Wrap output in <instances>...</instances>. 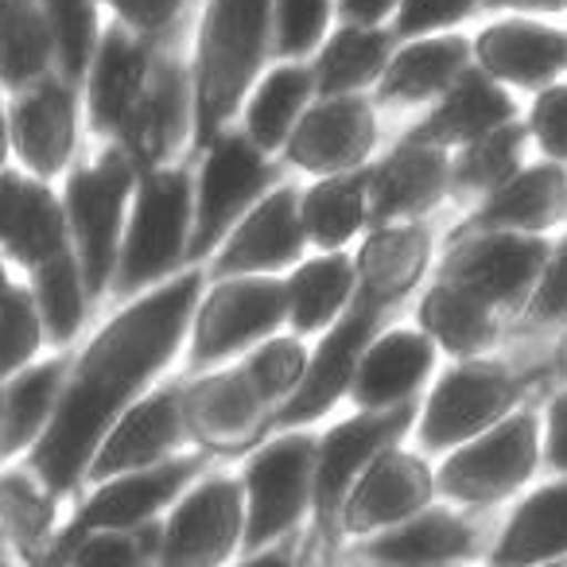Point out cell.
<instances>
[{
    "mask_svg": "<svg viewBox=\"0 0 567 567\" xmlns=\"http://www.w3.org/2000/svg\"><path fill=\"white\" fill-rule=\"evenodd\" d=\"M451 195V152L401 136L381 164L370 167V226L420 221Z\"/></svg>",
    "mask_w": 567,
    "mask_h": 567,
    "instance_id": "cell-22",
    "label": "cell"
},
{
    "mask_svg": "<svg viewBox=\"0 0 567 567\" xmlns=\"http://www.w3.org/2000/svg\"><path fill=\"white\" fill-rule=\"evenodd\" d=\"M300 221L311 249H347L370 229V164L316 175V183L300 190Z\"/></svg>",
    "mask_w": 567,
    "mask_h": 567,
    "instance_id": "cell-33",
    "label": "cell"
},
{
    "mask_svg": "<svg viewBox=\"0 0 567 567\" xmlns=\"http://www.w3.org/2000/svg\"><path fill=\"white\" fill-rule=\"evenodd\" d=\"M195 133V94H190V66L183 63L179 48L156 40L148 79L121 128V148L133 156L136 172L159 167L183 148Z\"/></svg>",
    "mask_w": 567,
    "mask_h": 567,
    "instance_id": "cell-16",
    "label": "cell"
},
{
    "mask_svg": "<svg viewBox=\"0 0 567 567\" xmlns=\"http://www.w3.org/2000/svg\"><path fill=\"white\" fill-rule=\"evenodd\" d=\"M0 159H4V121H0Z\"/></svg>",
    "mask_w": 567,
    "mask_h": 567,
    "instance_id": "cell-54",
    "label": "cell"
},
{
    "mask_svg": "<svg viewBox=\"0 0 567 567\" xmlns=\"http://www.w3.org/2000/svg\"><path fill=\"white\" fill-rule=\"evenodd\" d=\"M548 378L567 385V323L551 334V347H548Z\"/></svg>",
    "mask_w": 567,
    "mask_h": 567,
    "instance_id": "cell-53",
    "label": "cell"
},
{
    "mask_svg": "<svg viewBox=\"0 0 567 567\" xmlns=\"http://www.w3.org/2000/svg\"><path fill=\"white\" fill-rule=\"evenodd\" d=\"M43 17H48L51 40H55V51L63 59V71L71 79H79L90 66L97 35L90 0H43Z\"/></svg>",
    "mask_w": 567,
    "mask_h": 567,
    "instance_id": "cell-45",
    "label": "cell"
},
{
    "mask_svg": "<svg viewBox=\"0 0 567 567\" xmlns=\"http://www.w3.org/2000/svg\"><path fill=\"white\" fill-rule=\"evenodd\" d=\"M471 59L502 86L536 94L564 74L567 32L544 24L540 17H528V12H509L474 35Z\"/></svg>",
    "mask_w": 567,
    "mask_h": 567,
    "instance_id": "cell-21",
    "label": "cell"
},
{
    "mask_svg": "<svg viewBox=\"0 0 567 567\" xmlns=\"http://www.w3.org/2000/svg\"><path fill=\"white\" fill-rule=\"evenodd\" d=\"M308 358H311V350L303 347L300 334H268V339H260L252 350H245L237 362L245 365L252 385L260 389V396H265L276 412L303 381Z\"/></svg>",
    "mask_w": 567,
    "mask_h": 567,
    "instance_id": "cell-41",
    "label": "cell"
},
{
    "mask_svg": "<svg viewBox=\"0 0 567 567\" xmlns=\"http://www.w3.org/2000/svg\"><path fill=\"white\" fill-rule=\"evenodd\" d=\"M540 466L567 474V385H559L540 409Z\"/></svg>",
    "mask_w": 567,
    "mask_h": 567,
    "instance_id": "cell-50",
    "label": "cell"
},
{
    "mask_svg": "<svg viewBox=\"0 0 567 567\" xmlns=\"http://www.w3.org/2000/svg\"><path fill=\"white\" fill-rule=\"evenodd\" d=\"M268 59H272V0H206L190 59L195 148L234 125Z\"/></svg>",
    "mask_w": 567,
    "mask_h": 567,
    "instance_id": "cell-2",
    "label": "cell"
},
{
    "mask_svg": "<svg viewBox=\"0 0 567 567\" xmlns=\"http://www.w3.org/2000/svg\"><path fill=\"white\" fill-rule=\"evenodd\" d=\"M489 564H548L567 559V474L520 497V505L497 525L486 551Z\"/></svg>",
    "mask_w": 567,
    "mask_h": 567,
    "instance_id": "cell-31",
    "label": "cell"
},
{
    "mask_svg": "<svg viewBox=\"0 0 567 567\" xmlns=\"http://www.w3.org/2000/svg\"><path fill=\"white\" fill-rule=\"evenodd\" d=\"M385 316H393V311L381 308L370 296H350L347 311L319 334V347L311 350L308 370H303V381L296 385V393L272 412V432L308 427L316 420H323L339 401H347L358 358L370 347L373 334L385 327Z\"/></svg>",
    "mask_w": 567,
    "mask_h": 567,
    "instance_id": "cell-13",
    "label": "cell"
},
{
    "mask_svg": "<svg viewBox=\"0 0 567 567\" xmlns=\"http://www.w3.org/2000/svg\"><path fill=\"white\" fill-rule=\"evenodd\" d=\"M40 347V319L20 296H0V373L17 370Z\"/></svg>",
    "mask_w": 567,
    "mask_h": 567,
    "instance_id": "cell-48",
    "label": "cell"
},
{
    "mask_svg": "<svg viewBox=\"0 0 567 567\" xmlns=\"http://www.w3.org/2000/svg\"><path fill=\"white\" fill-rule=\"evenodd\" d=\"M59 385H63V362H48L28 370L9 389V401H4V412H0V440H4V447H20V443H28L40 432L51 404H55Z\"/></svg>",
    "mask_w": 567,
    "mask_h": 567,
    "instance_id": "cell-42",
    "label": "cell"
},
{
    "mask_svg": "<svg viewBox=\"0 0 567 567\" xmlns=\"http://www.w3.org/2000/svg\"><path fill=\"white\" fill-rule=\"evenodd\" d=\"M528 125L525 121H505L489 133L466 141L463 148L451 152V203L478 206L486 195H494L505 179L525 167Z\"/></svg>",
    "mask_w": 567,
    "mask_h": 567,
    "instance_id": "cell-37",
    "label": "cell"
},
{
    "mask_svg": "<svg viewBox=\"0 0 567 567\" xmlns=\"http://www.w3.org/2000/svg\"><path fill=\"white\" fill-rule=\"evenodd\" d=\"M156 40L128 32V28H110L94 55V74H90V121L97 133L121 136L128 113L148 79Z\"/></svg>",
    "mask_w": 567,
    "mask_h": 567,
    "instance_id": "cell-30",
    "label": "cell"
},
{
    "mask_svg": "<svg viewBox=\"0 0 567 567\" xmlns=\"http://www.w3.org/2000/svg\"><path fill=\"white\" fill-rule=\"evenodd\" d=\"M284 296L292 334H323L354 296V257L347 249H319V257L296 260L292 276L284 280Z\"/></svg>",
    "mask_w": 567,
    "mask_h": 567,
    "instance_id": "cell-34",
    "label": "cell"
},
{
    "mask_svg": "<svg viewBox=\"0 0 567 567\" xmlns=\"http://www.w3.org/2000/svg\"><path fill=\"white\" fill-rule=\"evenodd\" d=\"M319 435L308 427H284L276 440H260L245 455V536L241 559H252L268 544L292 540L296 528L311 513V482H316Z\"/></svg>",
    "mask_w": 567,
    "mask_h": 567,
    "instance_id": "cell-5",
    "label": "cell"
},
{
    "mask_svg": "<svg viewBox=\"0 0 567 567\" xmlns=\"http://www.w3.org/2000/svg\"><path fill=\"white\" fill-rule=\"evenodd\" d=\"M435 342L420 327H381L362 350L350 378L354 409H393L404 401H420V389L435 373Z\"/></svg>",
    "mask_w": 567,
    "mask_h": 567,
    "instance_id": "cell-24",
    "label": "cell"
},
{
    "mask_svg": "<svg viewBox=\"0 0 567 567\" xmlns=\"http://www.w3.org/2000/svg\"><path fill=\"white\" fill-rule=\"evenodd\" d=\"M471 66V40L458 32H435L393 48L381 79L373 82V105L381 110H424Z\"/></svg>",
    "mask_w": 567,
    "mask_h": 567,
    "instance_id": "cell-25",
    "label": "cell"
},
{
    "mask_svg": "<svg viewBox=\"0 0 567 567\" xmlns=\"http://www.w3.org/2000/svg\"><path fill=\"white\" fill-rule=\"evenodd\" d=\"M136 187V164L125 148H110L102 159L71 175L66 183V221L79 241V268L90 296H102L113 280L121 249L125 206Z\"/></svg>",
    "mask_w": 567,
    "mask_h": 567,
    "instance_id": "cell-10",
    "label": "cell"
},
{
    "mask_svg": "<svg viewBox=\"0 0 567 567\" xmlns=\"http://www.w3.org/2000/svg\"><path fill=\"white\" fill-rule=\"evenodd\" d=\"M40 268V311L48 323L51 339L66 342L82 327V303H86V284H82V268L71 260V252H55Z\"/></svg>",
    "mask_w": 567,
    "mask_h": 567,
    "instance_id": "cell-43",
    "label": "cell"
},
{
    "mask_svg": "<svg viewBox=\"0 0 567 567\" xmlns=\"http://www.w3.org/2000/svg\"><path fill=\"white\" fill-rule=\"evenodd\" d=\"M245 536V489L234 474H206L195 478L179 497L167 520L159 525L164 564L210 567L226 564L241 551Z\"/></svg>",
    "mask_w": 567,
    "mask_h": 567,
    "instance_id": "cell-14",
    "label": "cell"
},
{
    "mask_svg": "<svg viewBox=\"0 0 567 567\" xmlns=\"http://www.w3.org/2000/svg\"><path fill=\"white\" fill-rule=\"evenodd\" d=\"M396 4L401 0H334V17H339V24H385V20H393Z\"/></svg>",
    "mask_w": 567,
    "mask_h": 567,
    "instance_id": "cell-51",
    "label": "cell"
},
{
    "mask_svg": "<svg viewBox=\"0 0 567 567\" xmlns=\"http://www.w3.org/2000/svg\"><path fill=\"white\" fill-rule=\"evenodd\" d=\"M564 71H567V66H564Z\"/></svg>",
    "mask_w": 567,
    "mask_h": 567,
    "instance_id": "cell-55",
    "label": "cell"
},
{
    "mask_svg": "<svg viewBox=\"0 0 567 567\" xmlns=\"http://www.w3.org/2000/svg\"><path fill=\"white\" fill-rule=\"evenodd\" d=\"M381 141V117L373 97L331 94L308 102L280 148V159L303 175H334L370 164Z\"/></svg>",
    "mask_w": 567,
    "mask_h": 567,
    "instance_id": "cell-15",
    "label": "cell"
},
{
    "mask_svg": "<svg viewBox=\"0 0 567 567\" xmlns=\"http://www.w3.org/2000/svg\"><path fill=\"white\" fill-rule=\"evenodd\" d=\"M567 221V164L544 159V164L520 167L513 179H505L494 195H486L478 206H471L466 221L455 229H520V234H548Z\"/></svg>",
    "mask_w": 567,
    "mask_h": 567,
    "instance_id": "cell-28",
    "label": "cell"
},
{
    "mask_svg": "<svg viewBox=\"0 0 567 567\" xmlns=\"http://www.w3.org/2000/svg\"><path fill=\"white\" fill-rule=\"evenodd\" d=\"M548 378V358H525V362H509V358L478 354V358H455L432 393L424 396L416 412V443L424 455H443V451L458 447L471 435L486 432L502 416L525 404V396Z\"/></svg>",
    "mask_w": 567,
    "mask_h": 567,
    "instance_id": "cell-3",
    "label": "cell"
},
{
    "mask_svg": "<svg viewBox=\"0 0 567 567\" xmlns=\"http://www.w3.org/2000/svg\"><path fill=\"white\" fill-rule=\"evenodd\" d=\"M203 284V268L167 276L90 342L32 458L51 489H71L79 482L113 420L152 385L159 370L172 365L190 331Z\"/></svg>",
    "mask_w": 567,
    "mask_h": 567,
    "instance_id": "cell-1",
    "label": "cell"
},
{
    "mask_svg": "<svg viewBox=\"0 0 567 567\" xmlns=\"http://www.w3.org/2000/svg\"><path fill=\"white\" fill-rule=\"evenodd\" d=\"M121 17L128 32L144 35V40H159V35L175 32L187 0H105Z\"/></svg>",
    "mask_w": 567,
    "mask_h": 567,
    "instance_id": "cell-49",
    "label": "cell"
},
{
    "mask_svg": "<svg viewBox=\"0 0 567 567\" xmlns=\"http://www.w3.org/2000/svg\"><path fill=\"white\" fill-rule=\"evenodd\" d=\"M0 245L24 265H43L66 249V218L40 183L0 175Z\"/></svg>",
    "mask_w": 567,
    "mask_h": 567,
    "instance_id": "cell-36",
    "label": "cell"
},
{
    "mask_svg": "<svg viewBox=\"0 0 567 567\" xmlns=\"http://www.w3.org/2000/svg\"><path fill=\"white\" fill-rule=\"evenodd\" d=\"M284 323H288V296H284V280H276V272L218 276L198 296L195 316H190L187 370L203 373L234 362L260 339L280 331Z\"/></svg>",
    "mask_w": 567,
    "mask_h": 567,
    "instance_id": "cell-7",
    "label": "cell"
},
{
    "mask_svg": "<svg viewBox=\"0 0 567 567\" xmlns=\"http://www.w3.org/2000/svg\"><path fill=\"white\" fill-rule=\"evenodd\" d=\"M51 28L32 0H0V74L12 86L40 79L51 63Z\"/></svg>",
    "mask_w": 567,
    "mask_h": 567,
    "instance_id": "cell-39",
    "label": "cell"
},
{
    "mask_svg": "<svg viewBox=\"0 0 567 567\" xmlns=\"http://www.w3.org/2000/svg\"><path fill=\"white\" fill-rule=\"evenodd\" d=\"M179 404L187 440L210 458H241L272 435V404L260 396L237 358L203 370L198 381L183 385Z\"/></svg>",
    "mask_w": 567,
    "mask_h": 567,
    "instance_id": "cell-12",
    "label": "cell"
},
{
    "mask_svg": "<svg viewBox=\"0 0 567 567\" xmlns=\"http://www.w3.org/2000/svg\"><path fill=\"white\" fill-rule=\"evenodd\" d=\"M190 218H195V172L187 164H159L141 172L128 229L121 237L113 288L136 296L156 288L187 260Z\"/></svg>",
    "mask_w": 567,
    "mask_h": 567,
    "instance_id": "cell-4",
    "label": "cell"
},
{
    "mask_svg": "<svg viewBox=\"0 0 567 567\" xmlns=\"http://www.w3.org/2000/svg\"><path fill=\"white\" fill-rule=\"evenodd\" d=\"M316 97V79L311 66L303 59H276V66H268L257 79V86L249 90L241 105V133L257 144L268 156H280L284 141L292 133V125L300 121V113L308 110V102Z\"/></svg>",
    "mask_w": 567,
    "mask_h": 567,
    "instance_id": "cell-32",
    "label": "cell"
},
{
    "mask_svg": "<svg viewBox=\"0 0 567 567\" xmlns=\"http://www.w3.org/2000/svg\"><path fill=\"white\" fill-rule=\"evenodd\" d=\"M420 401H404L393 409H358L319 435L316 482H311V540L339 544V513L354 478L365 471L378 451L401 443L416 424Z\"/></svg>",
    "mask_w": 567,
    "mask_h": 567,
    "instance_id": "cell-9",
    "label": "cell"
},
{
    "mask_svg": "<svg viewBox=\"0 0 567 567\" xmlns=\"http://www.w3.org/2000/svg\"><path fill=\"white\" fill-rule=\"evenodd\" d=\"M416 327L435 342L440 354L455 358H478L497 350V342L505 339V316L486 303L478 292L463 288L455 280L432 276V284L424 288L416 303Z\"/></svg>",
    "mask_w": 567,
    "mask_h": 567,
    "instance_id": "cell-29",
    "label": "cell"
},
{
    "mask_svg": "<svg viewBox=\"0 0 567 567\" xmlns=\"http://www.w3.org/2000/svg\"><path fill=\"white\" fill-rule=\"evenodd\" d=\"M440 497L435 471L427 466L424 451H409L401 443L378 451L354 478L339 513V533L358 540L378 528H389L412 513L427 509Z\"/></svg>",
    "mask_w": 567,
    "mask_h": 567,
    "instance_id": "cell-19",
    "label": "cell"
},
{
    "mask_svg": "<svg viewBox=\"0 0 567 567\" xmlns=\"http://www.w3.org/2000/svg\"><path fill=\"white\" fill-rule=\"evenodd\" d=\"M494 517L489 509H427L378 528L370 536H358L354 556L378 559V564H451V559L486 556V540L494 544Z\"/></svg>",
    "mask_w": 567,
    "mask_h": 567,
    "instance_id": "cell-18",
    "label": "cell"
},
{
    "mask_svg": "<svg viewBox=\"0 0 567 567\" xmlns=\"http://www.w3.org/2000/svg\"><path fill=\"white\" fill-rule=\"evenodd\" d=\"M308 249L311 245L300 221V187L280 179L234 221V229L210 252V280L284 272L303 260Z\"/></svg>",
    "mask_w": 567,
    "mask_h": 567,
    "instance_id": "cell-17",
    "label": "cell"
},
{
    "mask_svg": "<svg viewBox=\"0 0 567 567\" xmlns=\"http://www.w3.org/2000/svg\"><path fill=\"white\" fill-rule=\"evenodd\" d=\"M396 48L393 28L378 24H339L316 51L311 79H316V97L331 94H365L381 79L389 55Z\"/></svg>",
    "mask_w": 567,
    "mask_h": 567,
    "instance_id": "cell-35",
    "label": "cell"
},
{
    "mask_svg": "<svg viewBox=\"0 0 567 567\" xmlns=\"http://www.w3.org/2000/svg\"><path fill=\"white\" fill-rule=\"evenodd\" d=\"M486 12H528V17H551L567 12V0H482Z\"/></svg>",
    "mask_w": 567,
    "mask_h": 567,
    "instance_id": "cell-52",
    "label": "cell"
},
{
    "mask_svg": "<svg viewBox=\"0 0 567 567\" xmlns=\"http://www.w3.org/2000/svg\"><path fill=\"white\" fill-rule=\"evenodd\" d=\"M528 141H536L544 159L567 164V82H551V86L536 90L533 110H528Z\"/></svg>",
    "mask_w": 567,
    "mask_h": 567,
    "instance_id": "cell-46",
    "label": "cell"
},
{
    "mask_svg": "<svg viewBox=\"0 0 567 567\" xmlns=\"http://www.w3.org/2000/svg\"><path fill=\"white\" fill-rule=\"evenodd\" d=\"M513 117H517L513 90L502 86L497 79H489L471 59V66L427 105V113L404 136L455 152V148H463L466 141H474V136L489 133V128L505 125V121H513Z\"/></svg>",
    "mask_w": 567,
    "mask_h": 567,
    "instance_id": "cell-27",
    "label": "cell"
},
{
    "mask_svg": "<svg viewBox=\"0 0 567 567\" xmlns=\"http://www.w3.org/2000/svg\"><path fill=\"white\" fill-rule=\"evenodd\" d=\"M183 385H164L156 393L133 401L117 420L110 424V432L102 435L94 458H90V478H113L125 471H144L156 466L164 458H172L175 451L187 443V424H183V404H179Z\"/></svg>",
    "mask_w": 567,
    "mask_h": 567,
    "instance_id": "cell-23",
    "label": "cell"
},
{
    "mask_svg": "<svg viewBox=\"0 0 567 567\" xmlns=\"http://www.w3.org/2000/svg\"><path fill=\"white\" fill-rule=\"evenodd\" d=\"M334 0H272V59L308 63L327 40Z\"/></svg>",
    "mask_w": 567,
    "mask_h": 567,
    "instance_id": "cell-44",
    "label": "cell"
},
{
    "mask_svg": "<svg viewBox=\"0 0 567 567\" xmlns=\"http://www.w3.org/2000/svg\"><path fill=\"white\" fill-rule=\"evenodd\" d=\"M432 268V229L424 221L370 226L354 257V292L396 311Z\"/></svg>",
    "mask_w": 567,
    "mask_h": 567,
    "instance_id": "cell-26",
    "label": "cell"
},
{
    "mask_svg": "<svg viewBox=\"0 0 567 567\" xmlns=\"http://www.w3.org/2000/svg\"><path fill=\"white\" fill-rule=\"evenodd\" d=\"M551 252L548 234H520V229H474L447 241V252L432 276L455 280L471 292H478L486 303H494L513 323V316L525 303L528 288L540 276L544 260Z\"/></svg>",
    "mask_w": 567,
    "mask_h": 567,
    "instance_id": "cell-11",
    "label": "cell"
},
{
    "mask_svg": "<svg viewBox=\"0 0 567 567\" xmlns=\"http://www.w3.org/2000/svg\"><path fill=\"white\" fill-rule=\"evenodd\" d=\"M482 9V0H401L393 12V35L396 40H420V35L451 32Z\"/></svg>",
    "mask_w": 567,
    "mask_h": 567,
    "instance_id": "cell-47",
    "label": "cell"
},
{
    "mask_svg": "<svg viewBox=\"0 0 567 567\" xmlns=\"http://www.w3.org/2000/svg\"><path fill=\"white\" fill-rule=\"evenodd\" d=\"M540 466V409H513L486 432L443 451L435 489L463 509H494L509 502Z\"/></svg>",
    "mask_w": 567,
    "mask_h": 567,
    "instance_id": "cell-6",
    "label": "cell"
},
{
    "mask_svg": "<svg viewBox=\"0 0 567 567\" xmlns=\"http://www.w3.org/2000/svg\"><path fill=\"white\" fill-rule=\"evenodd\" d=\"M12 136L24 164L55 175L74 152V97L66 86H40L12 113Z\"/></svg>",
    "mask_w": 567,
    "mask_h": 567,
    "instance_id": "cell-38",
    "label": "cell"
},
{
    "mask_svg": "<svg viewBox=\"0 0 567 567\" xmlns=\"http://www.w3.org/2000/svg\"><path fill=\"white\" fill-rule=\"evenodd\" d=\"M284 175L268 152H260L241 125H226L203 144V164L195 175V218H190L187 260L198 265L218 249L221 237L234 229V221L276 187Z\"/></svg>",
    "mask_w": 567,
    "mask_h": 567,
    "instance_id": "cell-8",
    "label": "cell"
},
{
    "mask_svg": "<svg viewBox=\"0 0 567 567\" xmlns=\"http://www.w3.org/2000/svg\"><path fill=\"white\" fill-rule=\"evenodd\" d=\"M206 466H210V455L195 451V455H172L156 466H144V471L102 478V489L82 505L66 536L74 540V536L94 533V528H136L144 520H156Z\"/></svg>",
    "mask_w": 567,
    "mask_h": 567,
    "instance_id": "cell-20",
    "label": "cell"
},
{
    "mask_svg": "<svg viewBox=\"0 0 567 567\" xmlns=\"http://www.w3.org/2000/svg\"><path fill=\"white\" fill-rule=\"evenodd\" d=\"M567 323V229L559 234V241H551V252L544 260L540 276L528 288L525 303L513 316V334L528 342L551 339L559 327Z\"/></svg>",
    "mask_w": 567,
    "mask_h": 567,
    "instance_id": "cell-40",
    "label": "cell"
}]
</instances>
